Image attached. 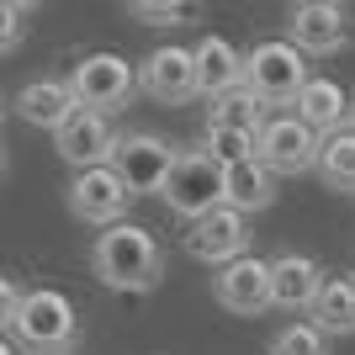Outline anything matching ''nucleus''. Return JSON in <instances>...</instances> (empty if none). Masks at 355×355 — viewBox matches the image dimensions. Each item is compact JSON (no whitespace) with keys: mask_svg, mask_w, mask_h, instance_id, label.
<instances>
[{"mask_svg":"<svg viewBox=\"0 0 355 355\" xmlns=\"http://www.w3.org/2000/svg\"><path fill=\"white\" fill-rule=\"evenodd\" d=\"M0 355H21V350H16V345L6 340V334H0Z\"/></svg>","mask_w":355,"mask_h":355,"instance_id":"bb28decb","label":"nucleus"},{"mask_svg":"<svg viewBox=\"0 0 355 355\" xmlns=\"http://www.w3.org/2000/svg\"><path fill=\"white\" fill-rule=\"evenodd\" d=\"M27 16H32V6H21V0H0V53H16V48H21V37H27Z\"/></svg>","mask_w":355,"mask_h":355,"instance_id":"393cba45","label":"nucleus"},{"mask_svg":"<svg viewBox=\"0 0 355 355\" xmlns=\"http://www.w3.org/2000/svg\"><path fill=\"white\" fill-rule=\"evenodd\" d=\"M250 218L234 207H218L212 218L191 223V234H186V254L191 260H202V266L223 270V266H234V260H244L250 254Z\"/></svg>","mask_w":355,"mask_h":355,"instance_id":"f8f14e48","label":"nucleus"},{"mask_svg":"<svg viewBox=\"0 0 355 355\" xmlns=\"http://www.w3.org/2000/svg\"><path fill=\"white\" fill-rule=\"evenodd\" d=\"M0 112H6V106H0Z\"/></svg>","mask_w":355,"mask_h":355,"instance_id":"7c9ffc66","label":"nucleus"},{"mask_svg":"<svg viewBox=\"0 0 355 355\" xmlns=\"http://www.w3.org/2000/svg\"><path fill=\"white\" fill-rule=\"evenodd\" d=\"M191 53H196V85H202V101H207V106L218 101V96H228V90L244 85V53H239L228 37L207 32Z\"/></svg>","mask_w":355,"mask_h":355,"instance_id":"dca6fc26","label":"nucleus"},{"mask_svg":"<svg viewBox=\"0 0 355 355\" xmlns=\"http://www.w3.org/2000/svg\"><path fill=\"white\" fill-rule=\"evenodd\" d=\"M270 355H329V334L313 318H292L270 334Z\"/></svg>","mask_w":355,"mask_h":355,"instance_id":"5701e85b","label":"nucleus"},{"mask_svg":"<svg viewBox=\"0 0 355 355\" xmlns=\"http://www.w3.org/2000/svg\"><path fill=\"white\" fill-rule=\"evenodd\" d=\"M202 154H207L218 170H234V164L254 159V148H260V128H202Z\"/></svg>","mask_w":355,"mask_h":355,"instance_id":"412c9836","label":"nucleus"},{"mask_svg":"<svg viewBox=\"0 0 355 355\" xmlns=\"http://www.w3.org/2000/svg\"><path fill=\"white\" fill-rule=\"evenodd\" d=\"M128 16H133V21H144V27H186V21H196V16H202V6H175V0H133V6H128Z\"/></svg>","mask_w":355,"mask_h":355,"instance_id":"b1692460","label":"nucleus"},{"mask_svg":"<svg viewBox=\"0 0 355 355\" xmlns=\"http://www.w3.org/2000/svg\"><path fill=\"white\" fill-rule=\"evenodd\" d=\"M159 196L180 223H202L223 207V170L202 148H180V159H175V170H170Z\"/></svg>","mask_w":355,"mask_h":355,"instance_id":"39448f33","label":"nucleus"},{"mask_svg":"<svg viewBox=\"0 0 355 355\" xmlns=\"http://www.w3.org/2000/svg\"><path fill=\"white\" fill-rule=\"evenodd\" d=\"M308 80H313L308 59H302L286 37H266V43H254L250 53H244V85L260 96L266 112H292Z\"/></svg>","mask_w":355,"mask_h":355,"instance_id":"7ed1b4c3","label":"nucleus"},{"mask_svg":"<svg viewBox=\"0 0 355 355\" xmlns=\"http://www.w3.org/2000/svg\"><path fill=\"white\" fill-rule=\"evenodd\" d=\"M212 297H218L223 308L234 313V318H260L270 308V260H234V266H223L212 276Z\"/></svg>","mask_w":355,"mask_h":355,"instance_id":"ddd939ff","label":"nucleus"},{"mask_svg":"<svg viewBox=\"0 0 355 355\" xmlns=\"http://www.w3.org/2000/svg\"><path fill=\"white\" fill-rule=\"evenodd\" d=\"M117 128H112V117H101V112H74L69 122H64L59 133H53V148H59V159L69 164L74 175L80 170H101V164H112V154H117Z\"/></svg>","mask_w":355,"mask_h":355,"instance_id":"9b49d317","label":"nucleus"},{"mask_svg":"<svg viewBox=\"0 0 355 355\" xmlns=\"http://www.w3.org/2000/svg\"><path fill=\"white\" fill-rule=\"evenodd\" d=\"M175 159H180V148L164 133H122L117 154H112V170L122 175V186H128L133 202H138V196H159L164 191Z\"/></svg>","mask_w":355,"mask_h":355,"instance_id":"0eeeda50","label":"nucleus"},{"mask_svg":"<svg viewBox=\"0 0 355 355\" xmlns=\"http://www.w3.org/2000/svg\"><path fill=\"white\" fill-rule=\"evenodd\" d=\"M270 112L260 106V96H254L250 85H239V90H228V96H218V101L207 106V122L212 128H260Z\"/></svg>","mask_w":355,"mask_h":355,"instance_id":"4be33fe9","label":"nucleus"},{"mask_svg":"<svg viewBox=\"0 0 355 355\" xmlns=\"http://www.w3.org/2000/svg\"><path fill=\"white\" fill-rule=\"evenodd\" d=\"M297 117L308 122L318 138H329V133H345L350 128V96H345V85L340 80H329V74H313L308 85H302V96H297V106H292Z\"/></svg>","mask_w":355,"mask_h":355,"instance_id":"f3484780","label":"nucleus"},{"mask_svg":"<svg viewBox=\"0 0 355 355\" xmlns=\"http://www.w3.org/2000/svg\"><path fill=\"white\" fill-rule=\"evenodd\" d=\"M350 32H355V16L345 11L340 0H297L286 11V43L302 59H334V53H345Z\"/></svg>","mask_w":355,"mask_h":355,"instance_id":"423d86ee","label":"nucleus"},{"mask_svg":"<svg viewBox=\"0 0 355 355\" xmlns=\"http://www.w3.org/2000/svg\"><path fill=\"white\" fill-rule=\"evenodd\" d=\"M308 318L324 329L329 340H340V334H355V286H350V276H329Z\"/></svg>","mask_w":355,"mask_h":355,"instance_id":"aec40b11","label":"nucleus"},{"mask_svg":"<svg viewBox=\"0 0 355 355\" xmlns=\"http://www.w3.org/2000/svg\"><path fill=\"white\" fill-rule=\"evenodd\" d=\"M0 175H6V148H0Z\"/></svg>","mask_w":355,"mask_h":355,"instance_id":"cd10ccee","label":"nucleus"},{"mask_svg":"<svg viewBox=\"0 0 355 355\" xmlns=\"http://www.w3.org/2000/svg\"><path fill=\"white\" fill-rule=\"evenodd\" d=\"M318 144H324V138L313 133L297 112H270V117L260 122V148H254V159L266 164L270 175H313Z\"/></svg>","mask_w":355,"mask_h":355,"instance_id":"6e6552de","label":"nucleus"},{"mask_svg":"<svg viewBox=\"0 0 355 355\" xmlns=\"http://www.w3.org/2000/svg\"><path fill=\"white\" fill-rule=\"evenodd\" d=\"M69 90H74V101L85 106V112L112 117V112H122V106H133L138 69L122 59V53H85V59L69 69Z\"/></svg>","mask_w":355,"mask_h":355,"instance_id":"20e7f679","label":"nucleus"},{"mask_svg":"<svg viewBox=\"0 0 355 355\" xmlns=\"http://www.w3.org/2000/svg\"><path fill=\"white\" fill-rule=\"evenodd\" d=\"M16 117L32 122V128H48V133H59L64 122L80 112V101H74L69 80H53V74H43V80H27V85L16 90Z\"/></svg>","mask_w":355,"mask_h":355,"instance_id":"2eb2a0df","label":"nucleus"},{"mask_svg":"<svg viewBox=\"0 0 355 355\" xmlns=\"http://www.w3.org/2000/svg\"><path fill=\"white\" fill-rule=\"evenodd\" d=\"M324 266L302 250H286L270 260V308H286V313H313L318 292H324Z\"/></svg>","mask_w":355,"mask_h":355,"instance_id":"4468645a","label":"nucleus"},{"mask_svg":"<svg viewBox=\"0 0 355 355\" xmlns=\"http://www.w3.org/2000/svg\"><path fill=\"white\" fill-rule=\"evenodd\" d=\"M138 90L159 106H191L202 96V85H196V53L191 48H175V43L154 48L138 64Z\"/></svg>","mask_w":355,"mask_h":355,"instance_id":"9d476101","label":"nucleus"},{"mask_svg":"<svg viewBox=\"0 0 355 355\" xmlns=\"http://www.w3.org/2000/svg\"><path fill=\"white\" fill-rule=\"evenodd\" d=\"M313 175L324 180L329 191L355 196V128L329 133L324 144H318V164H313Z\"/></svg>","mask_w":355,"mask_h":355,"instance_id":"6ab92c4d","label":"nucleus"},{"mask_svg":"<svg viewBox=\"0 0 355 355\" xmlns=\"http://www.w3.org/2000/svg\"><path fill=\"white\" fill-rule=\"evenodd\" d=\"M90 270L112 292H154L164 282V244L138 223L101 228L90 244Z\"/></svg>","mask_w":355,"mask_h":355,"instance_id":"f257e3e1","label":"nucleus"},{"mask_svg":"<svg viewBox=\"0 0 355 355\" xmlns=\"http://www.w3.org/2000/svg\"><path fill=\"white\" fill-rule=\"evenodd\" d=\"M11 340L27 355H80V313L53 286H27L21 313L11 324Z\"/></svg>","mask_w":355,"mask_h":355,"instance_id":"f03ea898","label":"nucleus"},{"mask_svg":"<svg viewBox=\"0 0 355 355\" xmlns=\"http://www.w3.org/2000/svg\"><path fill=\"white\" fill-rule=\"evenodd\" d=\"M350 286H355V266H350Z\"/></svg>","mask_w":355,"mask_h":355,"instance_id":"c85d7f7f","label":"nucleus"},{"mask_svg":"<svg viewBox=\"0 0 355 355\" xmlns=\"http://www.w3.org/2000/svg\"><path fill=\"white\" fill-rule=\"evenodd\" d=\"M350 128H355V112H350Z\"/></svg>","mask_w":355,"mask_h":355,"instance_id":"c756f323","label":"nucleus"},{"mask_svg":"<svg viewBox=\"0 0 355 355\" xmlns=\"http://www.w3.org/2000/svg\"><path fill=\"white\" fill-rule=\"evenodd\" d=\"M223 207L244 212V218L276 207V175H270L260 159H244V164H234V170H223Z\"/></svg>","mask_w":355,"mask_h":355,"instance_id":"a211bd4d","label":"nucleus"},{"mask_svg":"<svg viewBox=\"0 0 355 355\" xmlns=\"http://www.w3.org/2000/svg\"><path fill=\"white\" fill-rule=\"evenodd\" d=\"M21 297H27V286L16 282V276H6V270H0V334L16 324V313H21Z\"/></svg>","mask_w":355,"mask_h":355,"instance_id":"a878e982","label":"nucleus"},{"mask_svg":"<svg viewBox=\"0 0 355 355\" xmlns=\"http://www.w3.org/2000/svg\"><path fill=\"white\" fill-rule=\"evenodd\" d=\"M64 196H69V212L80 223H90V228H117V223H128V207H133V191L122 186V175L112 164L80 170Z\"/></svg>","mask_w":355,"mask_h":355,"instance_id":"1a4fd4ad","label":"nucleus"}]
</instances>
